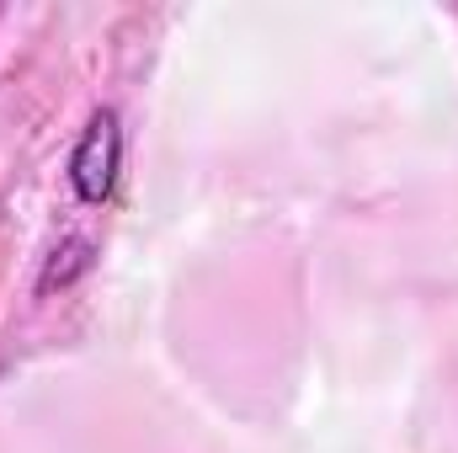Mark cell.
I'll list each match as a JSON object with an SVG mask.
<instances>
[{"instance_id":"6da1fadb","label":"cell","mask_w":458,"mask_h":453,"mask_svg":"<svg viewBox=\"0 0 458 453\" xmlns=\"http://www.w3.org/2000/svg\"><path fill=\"white\" fill-rule=\"evenodd\" d=\"M117 171H123V123L113 107H97L75 155H70V182H75V198L81 203H107L117 187Z\"/></svg>"},{"instance_id":"7a4b0ae2","label":"cell","mask_w":458,"mask_h":453,"mask_svg":"<svg viewBox=\"0 0 458 453\" xmlns=\"http://www.w3.org/2000/svg\"><path fill=\"white\" fill-rule=\"evenodd\" d=\"M86 251H91V245H86V240H70V245H64V251H54V261H48V272H43V288H54V283H64V278H70V272H81V267H86V261H91V256H86Z\"/></svg>"}]
</instances>
